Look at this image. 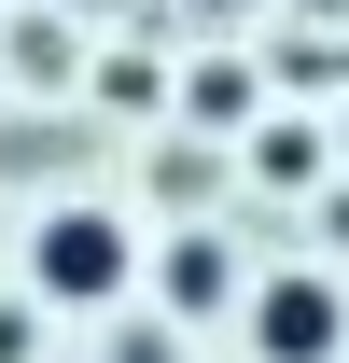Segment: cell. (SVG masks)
I'll return each instance as SVG.
<instances>
[{
	"label": "cell",
	"mask_w": 349,
	"mask_h": 363,
	"mask_svg": "<svg viewBox=\"0 0 349 363\" xmlns=\"http://www.w3.org/2000/svg\"><path fill=\"white\" fill-rule=\"evenodd\" d=\"M140 279V238L112 224V210H43V238H28V294H56V308H112Z\"/></svg>",
	"instance_id": "obj_1"
},
{
	"label": "cell",
	"mask_w": 349,
	"mask_h": 363,
	"mask_svg": "<svg viewBox=\"0 0 349 363\" xmlns=\"http://www.w3.org/2000/svg\"><path fill=\"white\" fill-rule=\"evenodd\" d=\"M252 350L265 363H336L349 350V294L321 266H307V279H265V294H252Z\"/></svg>",
	"instance_id": "obj_2"
},
{
	"label": "cell",
	"mask_w": 349,
	"mask_h": 363,
	"mask_svg": "<svg viewBox=\"0 0 349 363\" xmlns=\"http://www.w3.org/2000/svg\"><path fill=\"white\" fill-rule=\"evenodd\" d=\"M223 279H238V266H223V238H182V252H168V308H182V321H210V308H223Z\"/></svg>",
	"instance_id": "obj_3"
},
{
	"label": "cell",
	"mask_w": 349,
	"mask_h": 363,
	"mask_svg": "<svg viewBox=\"0 0 349 363\" xmlns=\"http://www.w3.org/2000/svg\"><path fill=\"white\" fill-rule=\"evenodd\" d=\"M252 168H265V182H307V168H321V140H307V126H265V140H252Z\"/></svg>",
	"instance_id": "obj_4"
}]
</instances>
